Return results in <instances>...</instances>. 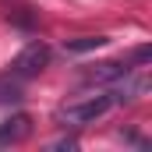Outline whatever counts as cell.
Here are the masks:
<instances>
[{
	"mask_svg": "<svg viewBox=\"0 0 152 152\" xmlns=\"http://www.w3.org/2000/svg\"><path fill=\"white\" fill-rule=\"evenodd\" d=\"M106 110H113V96H92V99H81V103L64 106L57 117H60V124H92Z\"/></svg>",
	"mask_w": 152,
	"mask_h": 152,
	"instance_id": "2",
	"label": "cell"
},
{
	"mask_svg": "<svg viewBox=\"0 0 152 152\" xmlns=\"http://www.w3.org/2000/svg\"><path fill=\"white\" fill-rule=\"evenodd\" d=\"M110 39L106 36H78V39H67V53H92V50H103Z\"/></svg>",
	"mask_w": 152,
	"mask_h": 152,
	"instance_id": "5",
	"label": "cell"
},
{
	"mask_svg": "<svg viewBox=\"0 0 152 152\" xmlns=\"http://www.w3.org/2000/svg\"><path fill=\"white\" fill-rule=\"evenodd\" d=\"M149 57H152V50H149V46H138V50H134V60H138V64H145Z\"/></svg>",
	"mask_w": 152,
	"mask_h": 152,
	"instance_id": "7",
	"label": "cell"
},
{
	"mask_svg": "<svg viewBox=\"0 0 152 152\" xmlns=\"http://www.w3.org/2000/svg\"><path fill=\"white\" fill-rule=\"evenodd\" d=\"M32 134V117L28 113H14L0 124V149H11V145H21L25 138Z\"/></svg>",
	"mask_w": 152,
	"mask_h": 152,
	"instance_id": "3",
	"label": "cell"
},
{
	"mask_svg": "<svg viewBox=\"0 0 152 152\" xmlns=\"http://www.w3.org/2000/svg\"><path fill=\"white\" fill-rule=\"evenodd\" d=\"M50 57H53V53H50V46L36 39V42H28V46H25V50L11 60V75L21 78V81H28V78H36V75H42V71H46Z\"/></svg>",
	"mask_w": 152,
	"mask_h": 152,
	"instance_id": "1",
	"label": "cell"
},
{
	"mask_svg": "<svg viewBox=\"0 0 152 152\" xmlns=\"http://www.w3.org/2000/svg\"><path fill=\"white\" fill-rule=\"evenodd\" d=\"M124 75H131V64H120V60H106V64H96L85 71L88 85H106V81H120Z\"/></svg>",
	"mask_w": 152,
	"mask_h": 152,
	"instance_id": "4",
	"label": "cell"
},
{
	"mask_svg": "<svg viewBox=\"0 0 152 152\" xmlns=\"http://www.w3.org/2000/svg\"><path fill=\"white\" fill-rule=\"evenodd\" d=\"M21 99V78L4 75L0 78V103H18Z\"/></svg>",
	"mask_w": 152,
	"mask_h": 152,
	"instance_id": "6",
	"label": "cell"
}]
</instances>
